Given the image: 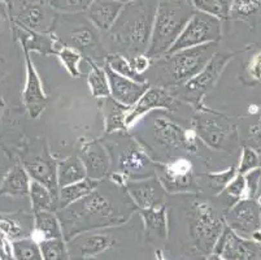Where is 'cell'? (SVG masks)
<instances>
[{
    "label": "cell",
    "instance_id": "cell-1",
    "mask_svg": "<svg viewBox=\"0 0 261 260\" xmlns=\"http://www.w3.org/2000/svg\"><path fill=\"white\" fill-rule=\"evenodd\" d=\"M108 189V193L101 187V183L91 194L77 200L70 206L59 209V220L63 228L64 240L69 241L74 235L92 229L121 225L126 223L132 212L137 207L130 206V195L116 193Z\"/></svg>",
    "mask_w": 261,
    "mask_h": 260
},
{
    "label": "cell",
    "instance_id": "cell-2",
    "mask_svg": "<svg viewBox=\"0 0 261 260\" xmlns=\"http://www.w3.org/2000/svg\"><path fill=\"white\" fill-rule=\"evenodd\" d=\"M159 0H134L123 6L115 25L109 30L113 46L130 57L148 51Z\"/></svg>",
    "mask_w": 261,
    "mask_h": 260
},
{
    "label": "cell",
    "instance_id": "cell-3",
    "mask_svg": "<svg viewBox=\"0 0 261 260\" xmlns=\"http://www.w3.org/2000/svg\"><path fill=\"white\" fill-rule=\"evenodd\" d=\"M217 42L164 55L153 65L161 87H178L199 75L216 54Z\"/></svg>",
    "mask_w": 261,
    "mask_h": 260
},
{
    "label": "cell",
    "instance_id": "cell-4",
    "mask_svg": "<svg viewBox=\"0 0 261 260\" xmlns=\"http://www.w3.org/2000/svg\"><path fill=\"white\" fill-rule=\"evenodd\" d=\"M194 13L190 0H159L147 56L151 59L167 54Z\"/></svg>",
    "mask_w": 261,
    "mask_h": 260
},
{
    "label": "cell",
    "instance_id": "cell-5",
    "mask_svg": "<svg viewBox=\"0 0 261 260\" xmlns=\"http://www.w3.org/2000/svg\"><path fill=\"white\" fill-rule=\"evenodd\" d=\"M224 228V216L217 209L205 202L194 204L190 215L189 234L194 247L203 256L212 254Z\"/></svg>",
    "mask_w": 261,
    "mask_h": 260
},
{
    "label": "cell",
    "instance_id": "cell-6",
    "mask_svg": "<svg viewBox=\"0 0 261 260\" xmlns=\"http://www.w3.org/2000/svg\"><path fill=\"white\" fill-rule=\"evenodd\" d=\"M194 130L208 147L217 151L232 152L238 146L237 126L224 114L203 109L194 117Z\"/></svg>",
    "mask_w": 261,
    "mask_h": 260
},
{
    "label": "cell",
    "instance_id": "cell-7",
    "mask_svg": "<svg viewBox=\"0 0 261 260\" xmlns=\"http://www.w3.org/2000/svg\"><path fill=\"white\" fill-rule=\"evenodd\" d=\"M21 160V164L26 169L32 181H37L46 186L59 203L60 189L58 182V164L49 154L44 139L28 145L22 150Z\"/></svg>",
    "mask_w": 261,
    "mask_h": 260
},
{
    "label": "cell",
    "instance_id": "cell-8",
    "mask_svg": "<svg viewBox=\"0 0 261 260\" xmlns=\"http://www.w3.org/2000/svg\"><path fill=\"white\" fill-rule=\"evenodd\" d=\"M12 22L38 33H47L54 26L55 16L47 0H2Z\"/></svg>",
    "mask_w": 261,
    "mask_h": 260
},
{
    "label": "cell",
    "instance_id": "cell-9",
    "mask_svg": "<svg viewBox=\"0 0 261 260\" xmlns=\"http://www.w3.org/2000/svg\"><path fill=\"white\" fill-rule=\"evenodd\" d=\"M220 38H221V21L212 17L210 14L195 11L174 44L165 55L174 54L182 50L192 49V47H198L207 43L217 42Z\"/></svg>",
    "mask_w": 261,
    "mask_h": 260
},
{
    "label": "cell",
    "instance_id": "cell-10",
    "mask_svg": "<svg viewBox=\"0 0 261 260\" xmlns=\"http://www.w3.org/2000/svg\"><path fill=\"white\" fill-rule=\"evenodd\" d=\"M232 56L234 55L215 54L210 63L199 75H196L195 77L187 81L182 86H178L179 90L173 92V95L175 98H179L181 100H185L195 108H200L201 99L207 94L208 90L215 85L217 78L221 76L225 65Z\"/></svg>",
    "mask_w": 261,
    "mask_h": 260
},
{
    "label": "cell",
    "instance_id": "cell-11",
    "mask_svg": "<svg viewBox=\"0 0 261 260\" xmlns=\"http://www.w3.org/2000/svg\"><path fill=\"white\" fill-rule=\"evenodd\" d=\"M224 220L238 235L261 245V207L255 199L244 198L236 202L225 212Z\"/></svg>",
    "mask_w": 261,
    "mask_h": 260
},
{
    "label": "cell",
    "instance_id": "cell-12",
    "mask_svg": "<svg viewBox=\"0 0 261 260\" xmlns=\"http://www.w3.org/2000/svg\"><path fill=\"white\" fill-rule=\"evenodd\" d=\"M213 252L225 260H257L260 259L261 245L241 237L225 225Z\"/></svg>",
    "mask_w": 261,
    "mask_h": 260
},
{
    "label": "cell",
    "instance_id": "cell-13",
    "mask_svg": "<svg viewBox=\"0 0 261 260\" xmlns=\"http://www.w3.org/2000/svg\"><path fill=\"white\" fill-rule=\"evenodd\" d=\"M117 169L120 173L126 176L127 178L142 180L155 176L156 164L149 159L148 154L144 151L142 146L134 140H130L125 149L121 150L118 155Z\"/></svg>",
    "mask_w": 261,
    "mask_h": 260
},
{
    "label": "cell",
    "instance_id": "cell-14",
    "mask_svg": "<svg viewBox=\"0 0 261 260\" xmlns=\"http://www.w3.org/2000/svg\"><path fill=\"white\" fill-rule=\"evenodd\" d=\"M153 137L156 142L169 150H187L196 151L195 130H186L169 119H156L153 121Z\"/></svg>",
    "mask_w": 261,
    "mask_h": 260
},
{
    "label": "cell",
    "instance_id": "cell-15",
    "mask_svg": "<svg viewBox=\"0 0 261 260\" xmlns=\"http://www.w3.org/2000/svg\"><path fill=\"white\" fill-rule=\"evenodd\" d=\"M22 47L26 66V81L22 91L23 106L29 112L30 117L35 120V119L39 117L40 113L46 108L47 97L43 91V87H42L39 76L34 68L32 57H30V51L26 47Z\"/></svg>",
    "mask_w": 261,
    "mask_h": 260
},
{
    "label": "cell",
    "instance_id": "cell-16",
    "mask_svg": "<svg viewBox=\"0 0 261 260\" xmlns=\"http://www.w3.org/2000/svg\"><path fill=\"white\" fill-rule=\"evenodd\" d=\"M125 189L132 198L133 203L139 209L158 208L164 206L165 202L167 190L159 177L155 176L144 180L129 181Z\"/></svg>",
    "mask_w": 261,
    "mask_h": 260
},
{
    "label": "cell",
    "instance_id": "cell-17",
    "mask_svg": "<svg viewBox=\"0 0 261 260\" xmlns=\"http://www.w3.org/2000/svg\"><path fill=\"white\" fill-rule=\"evenodd\" d=\"M175 107V97L172 91H168L167 87L155 86L148 87L146 92L142 95L141 99L130 108L125 124L126 128L132 126L135 121L142 117L143 114L148 113L152 109H169L173 111Z\"/></svg>",
    "mask_w": 261,
    "mask_h": 260
},
{
    "label": "cell",
    "instance_id": "cell-18",
    "mask_svg": "<svg viewBox=\"0 0 261 260\" xmlns=\"http://www.w3.org/2000/svg\"><path fill=\"white\" fill-rule=\"evenodd\" d=\"M78 156L84 163L87 177L96 181L106 177L111 167V160L103 143L96 139L81 140Z\"/></svg>",
    "mask_w": 261,
    "mask_h": 260
},
{
    "label": "cell",
    "instance_id": "cell-19",
    "mask_svg": "<svg viewBox=\"0 0 261 260\" xmlns=\"http://www.w3.org/2000/svg\"><path fill=\"white\" fill-rule=\"evenodd\" d=\"M160 178L167 192H190L194 187L192 166L187 159H175L168 164H158Z\"/></svg>",
    "mask_w": 261,
    "mask_h": 260
},
{
    "label": "cell",
    "instance_id": "cell-20",
    "mask_svg": "<svg viewBox=\"0 0 261 260\" xmlns=\"http://www.w3.org/2000/svg\"><path fill=\"white\" fill-rule=\"evenodd\" d=\"M66 245L72 260H86L112 247L113 241L108 234L103 233L84 232L66 241Z\"/></svg>",
    "mask_w": 261,
    "mask_h": 260
},
{
    "label": "cell",
    "instance_id": "cell-21",
    "mask_svg": "<svg viewBox=\"0 0 261 260\" xmlns=\"http://www.w3.org/2000/svg\"><path fill=\"white\" fill-rule=\"evenodd\" d=\"M104 68H106L107 77H108L111 97L123 106L133 107L141 99L142 95L148 90V82L141 83L123 77V76L112 70L107 64Z\"/></svg>",
    "mask_w": 261,
    "mask_h": 260
},
{
    "label": "cell",
    "instance_id": "cell-22",
    "mask_svg": "<svg viewBox=\"0 0 261 260\" xmlns=\"http://www.w3.org/2000/svg\"><path fill=\"white\" fill-rule=\"evenodd\" d=\"M125 4L118 0H92L87 9V17L95 29L108 33L120 16Z\"/></svg>",
    "mask_w": 261,
    "mask_h": 260
},
{
    "label": "cell",
    "instance_id": "cell-23",
    "mask_svg": "<svg viewBox=\"0 0 261 260\" xmlns=\"http://www.w3.org/2000/svg\"><path fill=\"white\" fill-rule=\"evenodd\" d=\"M0 232L11 241L33 237L34 215L26 212H0Z\"/></svg>",
    "mask_w": 261,
    "mask_h": 260
},
{
    "label": "cell",
    "instance_id": "cell-24",
    "mask_svg": "<svg viewBox=\"0 0 261 260\" xmlns=\"http://www.w3.org/2000/svg\"><path fill=\"white\" fill-rule=\"evenodd\" d=\"M32 178L21 163H16L7 172L0 182V197L29 195Z\"/></svg>",
    "mask_w": 261,
    "mask_h": 260
},
{
    "label": "cell",
    "instance_id": "cell-25",
    "mask_svg": "<svg viewBox=\"0 0 261 260\" xmlns=\"http://www.w3.org/2000/svg\"><path fill=\"white\" fill-rule=\"evenodd\" d=\"M33 215H34V232H33L34 240L40 242L44 240L64 238L61 223L55 212L39 211L33 212Z\"/></svg>",
    "mask_w": 261,
    "mask_h": 260
},
{
    "label": "cell",
    "instance_id": "cell-26",
    "mask_svg": "<svg viewBox=\"0 0 261 260\" xmlns=\"http://www.w3.org/2000/svg\"><path fill=\"white\" fill-rule=\"evenodd\" d=\"M132 107H126L118 103L112 97L104 98V119H106V133H115L118 130H126L127 114Z\"/></svg>",
    "mask_w": 261,
    "mask_h": 260
},
{
    "label": "cell",
    "instance_id": "cell-27",
    "mask_svg": "<svg viewBox=\"0 0 261 260\" xmlns=\"http://www.w3.org/2000/svg\"><path fill=\"white\" fill-rule=\"evenodd\" d=\"M99 185H100V181L91 180V178L87 177L80 182L61 187L60 192H59V209L65 208L77 200L85 198L86 195L91 194L95 189H98Z\"/></svg>",
    "mask_w": 261,
    "mask_h": 260
},
{
    "label": "cell",
    "instance_id": "cell-28",
    "mask_svg": "<svg viewBox=\"0 0 261 260\" xmlns=\"http://www.w3.org/2000/svg\"><path fill=\"white\" fill-rule=\"evenodd\" d=\"M87 178L86 169L78 155H72L58 164L59 189Z\"/></svg>",
    "mask_w": 261,
    "mask_h": 260
},
{
    "label": "cell",
    "instance_id": "cell-29",
    "mask_svg": "<svg viewBox=\"0 0 261 260\" xmlns=\"http://www.w3.org/2000/svg\"><path fill=\"white\" fill-rule=\"evenodd\" d=\"M144 225L149 234L159 238H167L168 235V219L165 204L158 208L141 209Z\"/></svg>",
    "mask_w": 261,
    "mask_h": 260
},
{
    "label": "cell",
    "instance_id": "cell-30",
    "mask_svg": "<svg viewBox=\"0 0 261 260\" xmlns=\"http://www.w3.org/2000/svg\"><path fill=\"white\" fill-rule=\"evenodd\" d=\"M30 200H32L33 212L39 211H52L55 212L59 208L58 200L55 199L46 186L37 181H32L29 192Z\"/></svg>",
    "mask_w": 261,
    "mask_h": 260
},
{
    "label": "cell",
    "instance_id": "cell-31",
    "mask_svg": "<svg viewBox=\"0 0 261 260\" xmlns=\"http://www.w3.org/2000/svg\"><path fill=\"white\" fill-rule=\"evenodd\" d=\"M69 39L74 49L80 51H94L96 49H100L96 30L91 26L82 25L75 28L69 33Z\"/></svg>",
    "mask_w": 261,
    "mask_h": 260
},
{
    "label": "cell",
    "instance_id": "cell-32",
    "mask_svg": "<svg viewBox=\"0 0 261 260\" xmlns=\"http://www.w3.org/2000/svg\"><path fill=\"white\" fill-rule=\"evenodd\" d=\"M87 63L91 66L87 80H89L90 90L92 97L95 98H108L111 97V89H109L108 77H107L106 68H101L98 64L87 59Z\"/></svg>",
    "mask_w": 261,
    "mask_h": 260
},
{
    "label": "cell",
    "instance_id": "cell-33",
    "mask_svg": "<svg viewBox=\"0 0 261 260\" xmlns=\"http://www.w3.org/2000/svg\"><path fill=\"white\" fill-rule=\"evenodd\" d=\"M195 11L210 14L217 20H226L230 17L232 0H190Z\"/></svg>",
    "mask_w": 261,
    "mask_h": 260
},
{
    "label": "cell",
    "instance_id": "cell-34",
    "mask_svg": "<svg viewBox=\"0 0 261 260\" xmlns=\"http://www.w3.org/2000/svg\"><path fill=\"white\" fill-rule=\"evenodd\" d=\"M15 260H43L39 242L33 237L12 241Z\"/></svg>",
    "mask_w": 261,
    "mask_h": 260
},
{
    "label": "cell",
    "instance_id": "cell-35",
    "mask_svg": "<svg viewBox=\"0 0 261 260\" xmlns=\"http://www.w3.org/2000/svg\"><path fill=\"white\" fill-rule=\"evenodd\" d=\"M107 65L109 68L115 70L118 75L123 76V77L130 78L133 81H137V82L146 83L147 81L144 80V77L142 75H139L138 72L135 70L132 65V61L129 59L123 56L121 54H111L107 57Z\"/></svg>",
    "mask_w": 261,
    "mask_h": 260
},
{
    "label": "cell",
    "instance_id": "cell-36",
    "mask_svg": "<svg viewBox=\"0 0 261 260\" xmlns=\"http://www.w3.org/2000/svg\"><path fill=\"white\" fill-rule=\"evenodd\" d=\"M39 246L43 260H69L68 245L64 238L40 241Z\"/></svg>",
    "mask_w": 261,
    "mask_h": 260
},
{
    "label": "cell",
    "instance_id": "cell-37",
    "mask_svg": "<svg viewBox=\"0 0 261 260\" xmlns=\"http://www.w3.org/2000/svg\"><path fill=\"white\" fill-rule=\"evenodd\" d=\"M58 56L60 57L61 63L64 64L65 69L69 72L72 77H80L82 76L80 70V61L82 60V55L75 49L68 46H61L58 52Z\"/></svg>",
    "mask_w": 261,
    "mask_h": 260
},
{
    "label": "cell",
    "instance_id": "cell-38",
    "mask_svg": "<svg viewBox=\"0 0 261 260\" xmlns=\"http://www.w3.org/2000/svg\"><path fill=\"white\" fill-rule=\"evenodd\" d=\"M237 168L234 166L230 167L229 169H226L225 172H220V173H210V175H205L204 177L207 178L208 186L210 189L212 190L215 194L224 192L226 189V186L231 182V180L237 176Z\"/></svg>",
    "mask_w": 261,
    "mask_h": 260
},
{
    "label": "cell",
    "instance_id": "cell-39",
    "mask_svg": "<svg viewBox=\"0 0 261 260\" xmlns=\"http://www.w3.org/2000/svg\"><path fill=\"white\" fill-rule=\"evenodd\" d=\"M92 0H48V4L54 11L63 13H80L89 9Z\"/></svg>",
    "mask_w": 261,
    "mask_h": 260
},
{
    "label": "cell",
    "instance_id": "cell-40",
    "mask_svg": "<svg viewBox=\"0 0 261 260\" xmlns=\"http://www.w3.org/2000/svg\"><path fill=\"white\" fill-rule=\"evenodd\" d=\"M261 8V0H232L230 17L247 18Z\"/></svg>",
    "mask_w": 261,
    "mask_h": 260
},
{
    "label": "cell",
    "instance_id": "cell-41",
    "mask_svg": "<svg viewBox=\"0 0 261 260\" xmlns=\"http://www.w3.org/2000/svg\"><path fill=\"white\" fill-rule=\"evenodd\" d=\"M258 164H260V159H258L257 152L253 149H251V147H243V150H242L241 163H239L237 172L241 173V175H246L248 172L258 168Z\"/></svg>",
    "mask_w": 261,
    "mask_h": 260
},
{
    "label": "cell",
    "instance_id": "cell-42",
    "mask_svg": "<svg viewBox=\"0 0 261 260\" xmlns=\"http://www.w3.org/2000/svg\"><path fill=\"white\" fill-rule=\"evenodd\" d=\"M225 193L227 197H231L236 202L247 198V182L244 175L237 173L236 177L232 178L231 182L226 186Z\"/></svg>",
    "mask_w": 261,
    "mask_h": 260
},
{
    "label": "cell",
    "instance_id": "cell-43",
    "mask_svg": "<svg viewBox=\"0 0 261 260\" xmlns=\"http://www.w3.org/2000/svg\"><path fill=\"white\" fill-rule=\"evenodd\" d=\"M247 182V198L255 199L261 186V168H256L244 175Z\"/></svg>",
    "mask_w": 261,
    "mask_h": 260
},
{
    "label": "cell",
    "instance_id": "cell-44",
    "mask_svg": "<svg viewBox=\"0 0 261 260\" xmlns=\"http://www.w3.org/2000/svg\"><path fill=\"white\" fill-rule=\"evenodd\" d=\"M0 260H15L11 240L3 232H0Z\"/></svg>",
    "mask_w": 261,
    "mask_h": 260
},
{
    "label": "cell",
    "instance_id": "cell-45",
    "mask_svg": "<svg viewBox=\"0 0 261 260\" xmlns=\"http://www.w3.org/2000/svg\"><path fill=\"white\" fill-rule=\"evenodd\" d=\"M130 61H132L133 68L138 72L139 75H142L144 70L149 68V57L146 54L133 57V59H130Z\"/></svg>",
    "mask_w": 261,
    "mask_h": 260
},
{
    "label": "cell",
    "instance_id": "cell-46",
    "mask_svg": "<svg viewBox=\"0 0 261 260\" xmlns=\"http://www.w3.org/2000/svg\"><path fill=\"white\" fill-rule=\"evenodd\" d=\"M250 73L256 80H261V52L256 54L250 61Z\"/></svg>",
    "mask_w": 261,
    "mask_h": 260
},
{
    "label": "cell",
    "instance_id": "cell-47",
    "mask_svg": "<svg viewBox=\"0 0 261 260\" xmlns=\"http://www.w3.org/2000/svg\"><path fill=\"white\" fill-rule=\"evenodd\" d=\"M250 134L253 142L256 143V146H257L258 149H261V114L257 123L250 129Z\"/></svg>",
    "mask_w": 261,
    "mask_h": 260
},
{
    "label": "cell",
    "instance_id": "cell-48",
    "mask_svg": "<svg viewBox=\"0 0 261 260\" xmlns=\"http://www.w3.org/2000/svg\"><path fill=\"white\" fill-rule=\"evenodd\" d=\"M6 102H4L3 95H0V138H2V133H3L4 128V116H6Z\"/></svg>",
    "mask_w": 261,
    "mask_h": 260
},
{
    "label": "cell",
    "instance_id": "cell-49",
    "mask_svg": "<svg viewBox=\"0 0 261 260\" xmlns=\"http://www.w3.org/2000/svg\"><path fill=\"white\" fill-rule=\"evenodd\" d=\"M205 260H225V259L222 256H220V255H217V254H215V252H212V254H211V255H208L207 259H205Z\"/></svg>",
    "mask_w": 261,
    "mask_h": 260
},
{
    "label": "cell",
    "instance_id": "cell-50",
    "mask_svg": "<svg viewBox=\"0 0 261 260\" xmlns=\"http://www.w3.org/2000/svg\"><path fill=\"white\" fill-rule=\"evenodd\" d=\"M118 2H121V3L126 4V3H130V2H134V0H118Z\"/></svg>",
    "mask_w": 261,
    "mask_h": 260
},
{
    "label": "cell",
    "instance_id": "cell-51",
    "mask_svg": "<svg viewBox=\"0 0 261 260\" xmlns=\"http://www.w3.org/2000/svg\"><path fill=\"white\" fill-rule=\"evenodd\" d=\"M2 21H3V18H2V14H0V26H2Z\"/></svg>",
    "mask_w": 261,
    "mask_h": 260
},
{
    "label": "cell",
    "instance_id": "cell-52",
    "mask_svg": "<svg viewBox=\"0 0 261 260\" xmlns=\"http://www.w3.org/2000/svg\"><path fill=\"white\" fill-rule=\"evenodd\" d=\"M260 259H261V254H260Z\"/></svg>",
    "mask_w": 261,
    "mask_h": 260
},
{
    "label": "cell",
    "instance_id": "cell-53",
    "mask_svg": "<svg viewBox=\"0 0 261 260\" xmlns=\"http://www.w3.org/2000/svg\"><path fill=\"white\" fill-rule=\"evenodd\" d=\"M257 260H261V259H257Z\"/></svg>",
    "mask_w": 261,
    "mask_h": 260
},
{
    "label": "cell",
    "instance_id": "cell-54",
    "mask_svg": "<svg viewBox=\"0 0 261 260\" xmlns=\"http://www.w3.org/2000/svg\"><path fill=\"white\" fill-rule=\"evenodd\" d=\"M69 260H72V259H69Z\"/></svg>",
    "mask_w": 261,
    "mask_h": 260
},
{
    "label": "cell",
    "instance_id": "cell-55",
    "mask_svg": "<svg viewBox=\"0 0 261 260\" xmlns=\"http://www.w3.org/2000/svg\"><path fill=\"white\" fill-rule=\"evenodd\" d=\"M0 2H2V0H0Z\"/></svg>",
    "mask_w": 261,
    "mask_h": 260
},
{
    "label": "cell",
    "instance_id": "cell-56",
    "mask_svg": "<svg viewBox=\"0 0 261 260\" xmlns=\"http://www.w3.org/2000/svg\"><path fill=\"white\" fill-rule=\"evenodd\" d=\"M47 2H48V0H47Z\"/></svg>",
    "mask_w": 261,
    "mask_h": 260
}]
</instances>
